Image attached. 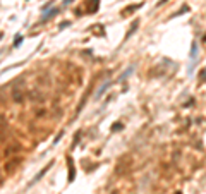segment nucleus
I'll use <instances>...</instances> for the list:
<instances>
[{
	"label": "nucleus",
	"mask_w": 206,
	"mask_h": 194,
	"mask_svg": "<svg viewBox=\"0 0 206 194\" xmlns=\"http://www.w3.org/2000/svg\"><path fill=\"white\" fill-rule=\"evenodd\" d=\"M67 163H69V181L72 182L74 181V167H72V158L70 156L67 158Z\"/></svg>",
	"instance_id": "39448f33"
},
{
	"label": "nucleus",
	"mask_w": 206,
	"mask_h": 194,
	"mask_svg": "<svg viewBox=\"0 0 206 194\" xmlns=\"http://www.w3.org/2000/svg\"><path fill=\"white\" fill-rule=\"evenodd\" d=\"M187 10H189V7H187V5H184V7H182V9H181V10H179V12H175V14H174V15H172V17H177V15H181V14H182V12H187Z\"/></svg>",
	"instance_id": "6e6552de"
},
{
	"label": "nucleus",
	"mask_w": 206,
	"mask_h": 194,
	"mask_svg": "<svg viewBox=\"0 0 206 194\" xmlns=\"http://www.w3.org/2000/svg\"><path fill=\"white\" fill-rule=\"evenodd\" d=\"M198 52H199V48H198V43L194 41L193 46H191V57H189V58H191V64L196 62V58H198Z\"/></svg>",
	"instance_id": "f03ea898"
},
{
	"label": "nucleus",
	"mask_w": 206,
	"mask_h": 194,
	"mask_svg": "<svg viewBox=\"0 0 206 194\" xmlns=\"http://www.w3.org/2000/svg\"><path fill=\"white\" fill-rule=\"evenodd\" d=\"M12 98H14V101H22V100H24V95H22V91H19V88H15V89L12 91Z\"/></svg>",
	"instance_id": "20e7f679"
},
{
	"label": "nucleus",
	"mask_w": 206,
	"mask_h": 194,
	"mask_svg": "<svg viewBox=\"0 0 206 194\" xmlns=\"http://www.w3.org/2000/svg\"><path fill=\"white\" fill-rule=\"evenodd\" d=\"M175 194H182V193H175Z\"/></svg>",
	"instance_id": "4468645a"
},
{
	"label": "nucleus",
	"mask_w": 206,
	"mask_h": 194,
	"mask_svg": "<svg viewBox=\"0 0 206 194\" xmlns=\"http://www.w3.org/2000/svg\"><path fill=\"white\" fill-rule=\"evenodd\" d=\"M165 2H167V0H160V2H158V5H163Z\"/></svg>",
	"instance_id": "ddd939ff"
},
{
	"label": "nucleus",
	"mask_w": 206,
	"mask_h": 194,
	"mask_svg": "<svg viewBox=\"0 0 206 194\" xmlns=\"http://www.w3.org/2000/svg\"><path fill=\"white\" fill-rule=\"evenodd\" d=\"M50 165H52V163H50ZM50 165H46V167H45V168H43L41 172H38V175H36V177H33V181L29 182V186H33V184H36V182H38V181H40V179H41V177H43V175H45V174L48 172V168H50Z\"/></svg>",
	"instance_id": "7ed1b4c3"
},
{
	"label": "nucleus",
	"mask_w": 206,
	"mask_h": 194,
	"mask_svg": "<svg viewBox=\"0 0 206 194\" xmlns=\"http://www.w3.org/2000/svg\"><path fill=\"white\" fill-rule=\"evenodd\" d=\"M15 150H17V146H14V148H9V150L5 148V153H3V155H5V156H10V155H12Z\"/></svg>",
	"instance_id": "1a4fd4ad"
},
{
	"label": "nucleus",
	"mask_w": 206,
	"mask_h": 194,
	"mask_svg": "<svg viewBox=\"0 0 206 194\" xmlns=\"http://www.w3.org/2000/svg\"><path fill=\"white\" fill-rule=\"evenodd\" d=\"M132 70H134V67H129V69H127V70H125V72H124V74L120 76V79H124V77H127V76H129V74H131Z\"/></svg>",
	"instance_id": "9b49d317"
},
{
	"label": "nucleus",
	"mask_w": 206,
	"mask_h": 194,
	"mask_svg": "<svg viewBox=\"0 0 206 194\" xmlns=\"http://www.w3.org/2000/svg\"><path fill=\"white\" fill-rule=\"evenodd\" d=\"M138 26H139V21H138V19H136V21H134V22H132V28H131V29H129V33H127V36H125V38H129V36H131V34H134V31H136V29H138Z\"/></svg>",
	"instance_id": "423d86ee"
},
{
	"label": "nucleus",
	"mask_w": 206,
	"mask_h": 194,
	"mask_svg": "<svg viewBox=\"0 0 206 194\" xmlns=\"http://www.w3.org/2000/svg\"><path fill=\"white\" fill-rule=\"evenodd\" d=\"M58 12V9H52L50 12H46L45 15H43V21H46V19H50V17H53V14H57Z\"/></svg>",
	"instance_id": "0eeeda50"
},
{
	"label": "nucleus",
	"mask_w": 206,
	"mask_h": 194,
	"mask_svg": "<svg viewBox=\"0 0 206 194\" xmlns=\"http://www.w3.org/2000/svg\"><path fill=\"white\" fill-rule=\"evenodd\" d=\"M199 81H201V83H205L206 81V67L201 70V74H199Z\"/></svg>",
	"instance_id": "9d476101"
},
{
	"label": "nucleus",
	"mask_w": 206,
	"mask_h": 194,
	"mask_svg": "<svg viewBox=\"0 0 206 194\" xmlns=\"http://www.w3.org/2000/svg\"><path fill=\"white\" fill-rule=\"evenodd\" d=\"M22 160L21 158H12V160H9L5 165H3V172H7V174H10V172H14L15 170V167L21 163Z\"/></svg>",
	"instance_id": "f257e3e1"
},
{
	"label": "nucleus",
	"mask_w": 206,
	"mask_h": 194,
	"mask_svg": "<svg viewBox=\"0 0 206 194\" xmlns=\"http://www.w3.org/2000/svg\"><path fill=\"white\" fill-rule=\"evenodd\" d=\"M21 41H22V38H19V36H17V38H15V43H14V46H19V43H21Z\"/></svg>",
	"instance_id": "f8f14e48"
}]
</instances>
